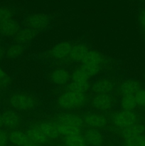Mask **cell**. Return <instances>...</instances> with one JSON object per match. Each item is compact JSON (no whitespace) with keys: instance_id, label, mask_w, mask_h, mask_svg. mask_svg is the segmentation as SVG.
I'll list each match as a JSON object with an SVG mask.
<instances>
[{"instance_id":"1","label":"cell","mask_w":145,"mask_h":146,"mask_svg":"<svg viewBox=\"0 0 145 146\" xmlns=\"http://www.w3.org/2000/svg\"><path fill=\"white\" fill-rule=\"evenodd\" d=\"M7 106L20 113L34 112L40 106L38 97L32 92L24 90H15L7 95L6 98Z\"/></svg>"},{"instance_id":"2","label":"cell","mask_w":145,"mask_h":146,"mask_svg":"<svg viewBox=\"0 0 145 146\" xmlns=\"http://www.w3.org/2000/svg\"><path fill=\"white\" fill-rule=\"evenodd\" d=\"M58 131L60 136L64 138L71 135L82 133L83 128L82 117L75 112L63 111L55 117Z\"/></svg>"},{"instance_id":"3","label":"cell","mask_w":145,"mask_h":146,"mask_svg":"<svg viewBox=\"0 0 145 146\" xmlns=\"http://www.w3.org/2000/svg\"><path fill=\"white\" fill-rule=\"evenodd\" d=\"M86 93H80L67 89L61 92L55 99V105L62 111L74 112L81 109L89 102Z\"/></svg>"},{"instance_id":"4","label":"cell","mask_w":145,"mask_h":146,"mask_svg":"<svg viewBox=\"0 0 145 146\" xmlns=\"http://www.w3.org/2000/svg\"><path fill=\"white\" fill-rule=\"evenodd\" d=\"M106 64V58L95 49H90L83 61L80 64V68L90 78L96 77L102 72Z\"/></svg>"},{"instance_id":"5","label":"cell","mask_w":145,"mask_h":146,"mask_svg":"<svg viewBox=\"0 0 145 146\" xmlns=\"http://www.w3.org/2000/svg\"><path fill=\"white\" fill-rule=\"evenodd\" d=\"M109 122L114 128L121 131L139 123V116L134 111H125L119 108L112 112Z\"/></svg>"},{"instance_id":"6","label":"cell","mask_w":145,"mask_h":146,"mask_svg":"<svg viewBox=\"0 0 145 146\" xmlns=\"http://www.w3.org/2000/svg\"><path fill=\"white\" fill-rule=\"evenodd\" d=\"M51 23V20L49 15L45 13H32L24 19V27L38 34L48 29Z\"/></svg>"},{"instance_id":"7","label":"cell","mask_w":145,"mask_h":146,"mask_svg":"<svg viewBox=\"0 0 145 146\" xmlns=\"http://www.w3.org/2000/svg\"><path fill=\"white\" fill-rule=\"evenodd\" d=\"M90 84V78L78 66L71 72V80L68 85V89L87 94Z\"/></svg>"},{"instance_id":"8","label":"cell","mask_w":145,"mask_h":146,"mask_svg":"<svg viewBox=\"0 0 145 146\" xmlns=\"http://www.w3.org/2000/svg\"><path fill=\"white\" fill-rule=\"evenodd\" d=\"M82 117L83 125L86 128L101 131L106 128L109 123V119L105 113L95 111H87Z\"/></svg>"},{"instance_id":"9","label":"cell","mask_w":145,"mask_h":146,"mask_svg":"<svg viewBox=\"0 0 145 146\" xmlns=\"http://www.w3.org/2000/svg\"><path fill=\"white\" fill-rule=\"evenodd\" d=\"M117 99L112 94L94 95L89 103L93 111L106 113L112 111L116 105Z\"/></svg>"},{"instance_id":"10","label":"cell","mask_w":145,"mask_h":146,"mask_svg":"<svg viewBox=\"0 0 145 146\" xmlns=\"http://www.w3.org/2000/svg\"><path fill=\"white\" fill-rule=\"evenodd\" d=\"M117 88L116 81L112 77L102 76L91 82L90 91L94 95L112 94Z\"/></svg>"},{"instance_id":"11","label":"cell","mask_w":145,"mask_h":146,"mask_svg":"<svg viewBox=\"0 0 145 146\" xmlns=\"http://www.w3.org/2000/svg\"><path fill=\"white\" fill-rule=\"evenodd\" d=\"M72 44L71 41L66 40L59 41L50 48L48 52V56L50 59L55 62L69 61Z\"/></svg>"},{"instance_id":"12","label":"cell","mask_w":145,"mask_h":146,"mask_svg":"<svg viewBox=\"0 0 145 146\" xmlns=\"http://www.w3.org/2000/svg\"><path fill=\"white\" fill-rule=\"evenodd\" d=\"M1 114L3 127H4L6 129L9 131L18 129L22 125V115L18 111L7 107L1 111Z\"/></svg>"},{"instance_id":"13","label":"cell","mask_w":145,"mask_h":146,"mask_svg":"<svg viewBox=\"0 0 145 146\" xmlns=\"http://www.w3.org/2000/svg\"><path fill=\"white\" fill-rule=\"evenodd\" d=\"M48 79L55 86H68L71 82V72L63 67L55 68L48 74Z\"/></svg>"},{"instance_id":"14","label":"cell","mask_w":145,"mask_h":146,"mask_svg":"<svg viewBox=\"0 0 145 146\" xmlns=\"http://www.w3.org/2000/svg\"><path fill=\"white\" fill-rule=\"evenodd\" d=\"M142 88L141 83L134 78H127L122 80L117 86V91L120 96H134Z\"/></svg>"},{"instance_id":"15","label":"cell","mask_w":145,"mask_h":146,"mask_svg":"<svg viewBox=\"0 0 145 146\" xmlns=\"http://www.w3.org/2000/svg\"><path fill=\"white\" fill-rule=\"evenodd\" d=\"M37 124L49 141L57 139L60 136L55 120L42 119L38 121Z\"/></svg>"},{"instance_id":"16","label":"cell","mask_w":145,"mask_h":146,"mask_svg":"<svg viewBox=\"0 0 145 146\" xmlns=\"http://www.w3.org/2000/svg\"><path fill=\"white\" fill-rule=\"evenodd\" d=\"M21 29V25L18 21L11 19L0 26V36L3 38H15Z\"/></svg>"},{"instance_id":"17","label":"cell","mask_w":145,"mask_h":146,"mask_svg":"<svg viewBox=\"0 0 145 146\" xmlns=\"http://www.w3.org/2000/svg\"><path fill=\"white\" fill-rule=\"evenodd\" d=\"M90 48L84 42L72 44L69 56V61L72 63H81L85 58Z\"/></svg>"},{"instance_id":"18","label":"cell","mask_w":145,"mask_h":146,"mask_svg":"<svg viewBox=\"0 0 145 146\" xmlns=\"http://www.w3.org/2000/svg\"><path fill=\"white\" fill-rule=\"evenodd\" d=\"M26 132L30 142L42 145L47 143L49 141L48 138L44 135L42 131L40 129L37 123L28 125Z\"/></svg>"},{"instance_id":"19","label":"cell","mask_w":145,"mask_h":146,"mask_svg":"<svg viewBox=\"0 0 145 146\" xmlns=\"http://www.w3.org/2000/svg\"><path fill=\"white\" fill-rule=\"evenodd\" d=\"M145 131V126L141 123L134 124L121 131V135L125 142L133 141L140 135H143Z\"/></svg>"},{"instance_id":"20","label":"cell","mask_w":145,"mask_h":146,"mask_svg":"<svg viewBox=\"0 0 145 146\" xmlns=\"http://www.w3.org/2000/svg\"><path fill=\"white\" fill-rule=\"evenodd\" d=\"M87 145L90 146H102L104 143L105 137L100 130L87 128L83 133Z\"/></svg>"},{"instance_id":"21","label":"cell","mask_w":145,"mask_h":146,"mask_svg":"<svg viewBox=\"0 0 145 146\" xmlns=\"http://www.w3.org/2000/svg\"><path fill=\"white\" fill-rule=\"evenodd\" d=\"M26 46L15 41L5 47V57L11 60L18 59L24 56Z\"/></svg>"},{"instance_id":"22","label":"cell","mask_w":145,"mask_h":146,"mask_svg":"<svg viewBox=\"0 0 145 146\" xmlns=\"http://www.w3.org/2000/svg\"><path fill=\"white\" fill-rule=\"evenodd\" d=\"M9 141L14 146H23L30 142L26 132L19 128L9 132Z\"/></svg>"},{"instance_id":"23","label":"cell","mask_w":145,"mask_h":146,"mask_svg":"<svg viewBox=\"0 0 145 146\" xmlns=\"http://www.w3.org/2000/svg\"><path fill=\"white\" fill-rule=\"evenodd\" d=\"M37 35V33L35 32L33 30L24 27V28H21L19 32L18 33L15 38L16 42L21 44L22 45L26 46L29 44L30 43L34 41Z\"/></svg>"},{"instance_id":"24","label":"cell","mask_w":145,"mask_h":146,"mask_svg":"<svg viewBox=\"0 0 145 146\" xmlns=\"http://www.w3.org/2000/svg\"><path fill=\"white\" fill-rule=\"evenodd\" d=\"M118 104L120 109L125 111H134L137 107L134 96L132 95L120 96Z\"/></svg>"},{"instance_id":"25","label":"cell","mask_w":145,"mask_h":146,"mask_svg":"<svg viewBox=\"0 0 145 146\" xmlns=\"http://www.w3.org/2000/svg\"><path fill=\"white\" fill-rule=\"evenodd\" d=\"M64 143L67 146H87V143L82 133L65 137Z\"/></svg>"},{"instance_id":"26","label":"cell","mask_w":145,"mask_h":146,"mask_svg":"<svg viewBox=\"0 0 145 146\" xmlns=\"http://www.w3.org/2000/svg\"><path fill=\"white\" fill-rule=\"evenodd\" d=\"M11 83L9 74L1 66H0V91L8 88Z\"/></svg>"},{"instance_id":"27","label":"cell","mask_w":145,"mask_h":146,"mask_svg":"<svg viewBox=\"0 0 145 146\" xmlns=\"http://www.w3.org/2000/svg\"><path fill=\"white\" fill-rule=\"evenodd\" d=\"M13 17L14 12L11 9L7 7H0V26L13 19Z\"/></svg>"},{"instance_id":"28","label":"cell","mask_w":145,"mask_h":146,"mask_svg":"<svg viewBox=\"0 0 145 146\" xmlns=\"http://www.w3.org/2000/svg\"><path fill=\"white\" fill-rule=\"evenodd\" d=\"M136 106L141 108H145V88H141L134 95Z\"/></svg>"},{"instance_id":"29","label":"cell","mask_w":145,"mask_h":146,"mask_svg":"<svg viewBox=\"0 0 145 146\" xmlns=\"http://www.w3.org/2000/svg\"><path fill=\"white\" fill-rule=\"evenodd\" d=\"M138 25L142 34L145 36V8L139 10L138 14Z\"/></svg>"},{"instance_id":"30","label":"cell","mask_w":145,"mask_h":146,"mask_svg":"<svg viewBox=\"0 0 145 146\" xmlns=\"http://www.w3.org/2000/svg\"><path fill=\"white\" fill-rule=\"evenodd\" d=\"M9 143V133L6 130L0 128V146H7Z\"/></svg>"},{"instance_id":"31","label":"cell","mask_w":145,"mask_h":146,"mask_svg":"<svg viewBox=\"0 0 145 146\" xmlns=\"http://www.w3.org/2000/svg\"><path fill=\"white\" fill-rule=\"evenodd\" d=\"M133 141L136 146H145V135L143 134Z\"/></svg>"},{"instance_id":"32","label":"cell","mask_w":145,"mask_h":146,"mask_svg":"<svg viewBox=\"0 0 145 146\" xmlns=\"http://www.w3.org/2000/svg\"><path fill=\"white\" fill-rule=\"evenodd\" d=\"M5 57V48L0 45V61H2Z\"/></svg>"},{"instance_id":"33","label":"cell","mask_w":145,"mask_h":146,"mask_svg":"<svg viewBox=\"0 0 145 146\" xmlns=\"http://www.w3.org/2000/svg\"><path fill=\"white\" fill-rule=\"evenodd\" d=\"M124 146H136L134 141H128V142H125Z\"/></svg>"},{"instance_id":"34","label":"cell","mask_w":145,"mask_h":146,"mask_svg":"<svg viewBox=\"0 0 145 146\" xmlns=\"http://www.w3.org/2000/svg\"><path fill=\"white\" fill-rule=\"evenodd\" d=\"M23 146H42V145H39V144L34 143H32V142H28V143L25 144V145Z\"/></svg>"},{"instance_id":"35","label":"cell","mask_w":145,"mask_h":146,"mask_svg":"<svg viewBox=\"0 0 145 146\" xmlns=\"http://www.w3.org/2000/svg\"><path fill=\"white\" fill-rule=\"evenodd\" d=\"M3 127V121H2V114H1V111H0V128Z\"/></svg>"},{"instance_id":"36","label":"cell","mask_w":145,"mask_h":146,"mask_svg":"<svg viewBox=\"0 0 145 146\" xmlns=\"http://www.w3.org/2000/svg\"><path fill=\"white\" fill-rule=\"evenodd\" d=\"M1 102H2V96H1V94H0V105H1Z\"/></svg>"},{"instance_id":"37","label":"cell","mask_w":145,"mask_h":146,"mask_svg":"<svg viewBox=\"0 0 145 146\" xmlns=\"http://www.w3.org/2000/svg\"><path fill=\"white\" fill-rule=\"evenodd\" d=\"M144 78H145V71H144Z\"/></svg>"},{"instance_id":"38","label":"cell","mask_w":145,"mask_h":146,"mask_svg":"<svg viewBox=\"0 0 145 146\" xmlns=\"http://www.w3.org/2000/svg\"><path fill=\"white\" fill-rule=\"evenodd\" d=\"M64 146H67V145H64Z\"/></svg>"}]
</instances>
